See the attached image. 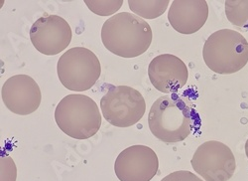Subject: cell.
<instances>
[{
	"mask_svg": "<svg viewBox=\"0 0 248 181\" xmlns=\"http://www.w3.org/2000/svg\"><path fill=\"white\" fill-rule=\"evenodd\" d=\"M170 2L168 0L158 1H144V0H129L128 5L132 12L137 16L145 19H156L163 15L168 8Z\"/></svg>",
	"mask_w": 248,
	"mask_h": 181,
	"instance_id": "cell-13",
	"label": "cell"
},
{
	"mask_svg": "<svg viewBox=\"0 0 248 181\" xmlns=\"http://www.w3.org/2000/svg\"><path fill=\"white\" fill-rule=\"evenodd\" d=\"M57 73L61 84L66 89L85 92L98 81L101 65L99 59L90 49L74 47L60 57Z\"/></svg>",
	"mask_w": 248,
	"mask_h": 181,
	"instance_id": "cell-5",
	"label": "cell"
},
{
	"mask_svg": "<svg viewBox=\"0 0 248 181\" xmlns=\"http://www.w3.org/2000/svg\"><path fill=\"white\" fill-rule=\"evenodd\" d=\"M152 86L163 94H175L188 82L189 71L183 60L172 54L155 57L149 64Z\"/></svg>",
	"mask_w": 248,
	"mask_h": 181,
	"instance_id": "cell-11",
	"label": "cell"
},
{
	"mask_svg": "<svg viewBox=\"0 0 248 181\" xmlns=\"http://www.w3.org/2000/svg\"><path fill=\"white\" fill-rule=\"evenodd\" d=\"M72 37V28L67 20L55 14H45L40 17L30 29L33 46L47 56L57 55L67 49Z\"/></svg>",
	"mask_w": 248,
	"mask_h": 181,
	"instance_id": "cell-8",
	"label": "cell"
},
{
	"mask_svg": "<svg viewBox=\"0 0 248 181\" xmlns=\"http://www.w3.org/2000/svg\"><path fill=\"white\" fill-rule=\"evenodd\" d=\"M153 39L147 21L129 12L108 18L101 28V41L109 52L122 58H135L145 53Z\"/></svg>",
	"mask_w": 248,
	"mask_h": 181,
	"instance_id": "cell-2",
	"label": "cell"
},
{
	"mask_svg": "<svg viewBox=\"0 0 248 181\" xmlns=\"http://www.w3.org/2000/svg\"><path fill=\"white\" fill-rule=\"evenodd\" d=\"M202 58L213 72L219 75L234 74L248 62V42L235 30H217L204 42Z\"/></svg>",
	"mask_w": 248,
	"mask_h": 181,
	"instance_id": "cell-4",
	"label": "cell"
},
{
	"mask_svg": "<svg viewBox=\"0 0 248 181\" xmlns=\"http://www.w3.org/2000/svg\"><path fill=\"white\" fill-rule=\"evenodd\" d=\"M148 126L152 134L163 143L175 144L200 129L201 117L188 99L175 93L155 100L149 112Z\"/></svg>",
	"mask_w": 248,
	"mask_h": 181,
	"instance_id": "cell-1",
	"label": "cell"
},
{
	"mask_svg": "<svg viewBox=\"0 0 248 181\" xmlns=\"http://www.w3.org/2000/svg\"><path fill=\"white\" fill-rule=\"evenodd\" d=\"M191 165L205 181H229L236 169L233 152L217 140H209L195 151Z\"/></svg>",
	"mask_w": 248,
	"mask_h": 181,
	"instance_id": "cell-7",
	"label": "cell"
},
{
	"mask_svg": "<svg viewBox=\"0 0 248 181\" xmlns=\"http://www.w3.org/2000/svg\"><path fill=\"white\" fill-rule=\"evenodd\" d=\"M100 110L108 123L117 128L136 125L146 112L142 94L128 86H109L100 99Z\"/></svg>",
	"mask_w": 248,
	"mask_h": 181,
	"instance_id": "cell-6",
	"label": "cell"
},
{
	"mask_svg": "<svg viewBox=\"0 0 248 181\" xmlns=\"http://www.w3.org/2000/svg\"><path fill=\"white\" fill-rule=\"evenodd\" d=\"M245 153H246V156L248 158V138H247L246 144H245Z\"/></svg>",
	"mask_w": 248,
	"mask_h": 181,
	"instance_id": "cell-18",
	"label": "cell"
},
{
	"mask_svg": "<svg viewBox=\"0 0 248 181\" xmlns=\"http://www.w3.org/2000/svg\"><path fill=\"white\" fill-rule=\"evenodd\" d=\"M1 98L10 112L19 115H28L40 107L42 93L30 76L15 75L8 78L3 84Z\"/></svg>",
	"mask_w": 248,
	"mask_h": 181,
	"instance_id": "cell-10",
	"label": "cell"
},
{
	"mask_svg": "<svg viewBox=\"0 0 248 181\" xmlns=\"http://www.w3.org/2000/svg\"><path fill=\"white\" fill-rule=\"evenodd\" d=\"M17 169L10 156L1 158V181H16Z\"/></svg>",
	"mask_w": 248,
	"mask_h": 181,
	"instance_id": "cell-16",
	"label": "cell"
},
{
	"mask_svg": "<svg viewBox=\"0 0 248 181\" xmlns=\"http://www.w3.org/2000/svg\"><path fill=\"white\" fill-rule=\"evenodd\" d=\"M225 14L229 21L236 27L248 29V1L230 0L225 2Z\"/></svg>",
	"mask_w": 248,
	"mask_h": 181,
	"instance_id": "cell-14",
	"label": "cell"
},
{
	"mask_svg": "<svg viewBox=\"0 0 248 181\" xmlns=\"http://www.w3.org/2000/svg\"><path fill=\"white\" fill-rule=\"evenodd\" d=\"M209 17V5L204 0H175L171 3L168 20L179 33L190 35L198 32Z\"/></svg>",
	"mask_w": 248,
	"mask_h": 181,
	"instance_id": "cell-12",
	"label": "cell"
},
{
	"mask_svg": "<svg viewBox=\"0 0 248 181\" xmlns=\"http://www.w3.org/2000/svg\"><path fill=\"white\" fill-rule=\"evenodd\" d=\"M156 152L146 146L123 149L114 163V172L120 181H150L158 172Z\"/></svg>",
	"mask_w": 248,
	"mask_h": 181,
	"instance_id": "cell-9",
	"label": "cell"
},
{
	"mask_svg": "<svg viewBox=\"0 0 248 181\" xmlns=\"http://www.w3.org/2000/svg\"><path fill=\"white\" fill-rule=\"evenodd\" d=\"M60 130L75 139H88L101 127V115L94 100L82 94H71L60 100L55 110Z\"/></svg>",
	"mask_w": 248,
	"mask_h": 181,
	"instance_id": "cell-3",
	"label": "cell"
},
{
	"mask_svg": "<svg viewBox=\"0 0 248 181\" xmlns=\"http://www.w3.org/2000/svg\"><path fill=\"white\" fill-rule=\"evenodd\" d=\"M86 5L89 9L99 16H109L116 13L123 4V1H91L86 0Z\"/></svg>",
	"mask_w": 248,
	"mask_h": 181,
	"instance_id": "cell-15",
	"label": "cell"
},
{
	"mask_svg": "<svg viewBox=\"0 0 248 181\" xmlns=\"http://www.w3.org/2000/svg\"><path fill=\"white\" fill-rule=\"evenodd\" d=\"M161 181H203L188 170H179L165 176Z\"/></svg>",
	"mask_w": 248,
	"mask_h": 181,
	"instance_id": "cell-17",
	"label": "cell"
}]
</instances>
